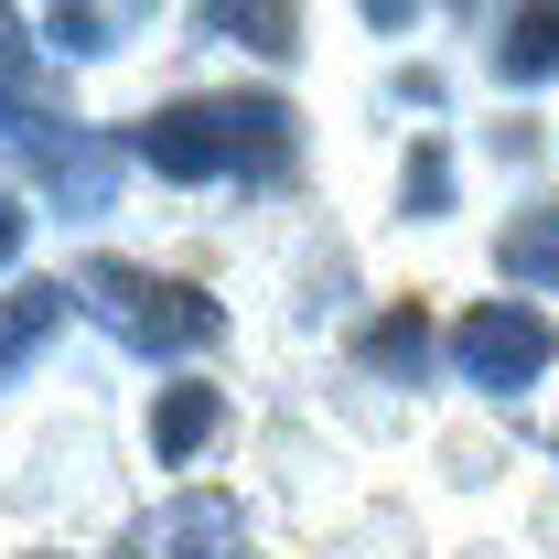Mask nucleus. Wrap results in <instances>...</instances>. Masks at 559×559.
<instances>
[{
    "label": "nucleus",
    "instance_id": "f257e3e1",
    "mask_svg": "<svg viewBox=\"0 0 559 559\" xmlns=\"http://www.w3.org/2000/svg\"><path fill=\"white\" fill-rule=\"evenodd\" d=\"M130 151L173 183H280L290 151H301V119L270 86H226V97H173L130 130Z\"/></svg>",
    "mask_w": 559,
    "mask_h": 559
},
{
    "label": "nucleus",
    "instance_id": "f03ea898",
    "mask_svg": "<svg viewBox=\"0 0 559 559\" xmlns=\"http://www.w3.org/2000/svg\"><path fill=\"white\" fill-rule=\"evenodd\" d=\"M97 312H108V334L140 355H183V345H215V290H194V280H151L130 270V259H86V280H75Z\"/></svg>",
    "mask_w": 559,
    "mask_h": 559
},
{
    "label": "nucleus",
    "instance_id": "7ed1b4c3",
    "mask_svg": "<svg viewBox=\"0 0 559 559\" xmlns=\"http://www.w3.org/2000/svg\"><path fill=\"white\" fill-rule=\"evenodd\" d=\"M452 366L495 388V399H516V388H538L549 377V312H527V301H474L463 323H452Z\"/></svg>",
    "mask_w": 559,
    "mask_h": 559
},
{
    "label": "nucleus",
    "instance_id": "20e7f679",
    "mask_svg": "<svg viewBox=\"0 0 559 559\" xmlns=\"http://www.w3.org/2000/svg\"><path fill=\"white\" fill-rule=\"evenodd\" d=\"M119 559H248L237 495H162L119 527Z\"/></svg>",
    "mask_w": 559,
    "mask_h": 559
},
{
    "label": "nucleus",
    "instance_id": "39448f33",
    "mask_svg": "<svg viewBox=\"0 0 559 559\" xmlns=\"http://www.w3.org/2000/svg\"><path fill=\"white\" fill-rule=\"evenodd\" d=\"M11 162H33L44 194H55L66 215H97L108 194H119V140H86V130H66V119H33V130L11 140Z\"/></svg>",
    "mask_w": 559,
    "mask_h": 559
},
{
    "label": "nucleus",
    "instance_id": "423d86ee",
    "mask_svg": "<svg viewBox=\"0 0 559 559\" xmlns=\"http://www.w3.org/2000/svg\"><path fill=\"white\" fill-rule=\"evenodd\" d=\"M66 280H22V290H11V301H0V388H11V377H22V366H33V355L55 345V334H66Z\"/></svg>",
    "mask_w": 559,
    "mask_h": 559
},
{
    "label": "nucleus",
    "instance_id": "0eeeda50",
    "mask_svg": "<svg viewBox=\"0 0 559 559\" xmlns=\"http://www.w3.org/2000/svg\"><path fill=\"white\" fill-rule=\"evenodd\" d=\"M485 66L506 86H549L559 75V11H495L485 22Z\"/></svg>",
    "mask_w": 559,
    "mask_h": 559
},
{
    "label": "nucleus",
    "instance_id": "6e6552de",
    "mask_svg": "<svg viewBox=\"0 0 559 559\" xmlns=\"http://www.w3.org/2000/svg\"><path fill=\"white\" fill-rule=\"evenodd\" d=\"M215 430H226V399H215L205 377H173V388L151 399V452H162V463H194Z\"/></svg>",
    "mask_w": 559,
    "mask_h": 559
},
{
    "label": "nucleus",
    "instance_id": "1a4fd4ad",
    "mask_svg": "<svg viewBox=\"0 0 559 559\" xmlns=\"http://www.w3.org/2000/svg\"><path fill=\"white\" fill-rule=\"evenodd\" d=\"M495 270L506 280H559V205H527L506 237H495Z\"/></svg>",
    "mask_w": 559,
    "mask_h": 559
},
{
    "label": "nucleus",
    "instance_id": "9d476101",
    "mask_svg": "<svg viewBox=\"0 0 559 559\" xmlns=\"http://www.w3.org/2000/svg\"><path fill=\"white\" fill-rule=\"evenodd\" d=\"M33 130V33L0 11V140Z\"/></svg>",
    "mask_w": 559,
    "mask_h": 559
},
{
    "label": "nucleus",
    "instance_id": "9b49d317",
    "mask_svg": "<svg viewBox=\"0 0 559 559\" xmlns=\"http://www.w3.org/2000/svg\"><path fill=\"white\" fill-rule=\"evenodd\" d=\"M119 33H130V11H55L44 22V44H66V55H108Z\"/></svg>",
    "mask_w": 559,
    "mask_h": 559
},
{
    "label": "nucleus",
    "instance_id": "f8f14e48",
    "mask_svg": "<svg viewBox=\"0 0 559 559\" xmlns=\"http://www.w3.org/2000/svg\"><path fill=\"white\" fill-rule=\"evenodd\" d=\"M205 33H226V44H259V55H290V22H280V11H205Z\"/></svg>",
    "mask_w": 559,
    "mask_h": 559
},
{
    "label": "nucleus",
    "instance_id": "ddd939ff",
    "mask_svg": "<svg viewBox=\"0 0 559 559\" xmlns=\"http://www.w3.org/2000/svg\"><path fill=\"white\" fill-rule=\"evenodd\" d=\"M419 312H388V334H366V355H388V366H399V377H409L419 366V334H409Z\"/></svg>",
    "mask_w": 559,
    "mask_h": 559
},
{
    "label": "nucleus",
    "instance_id": "4468645a",
    "mask_svg": "<svg viewBox=\"0 0 559 559\" xmlns=\"http://www.w3.org/2000/svg\"><path fill=\"white\" fill-rule=\"evenodd\" d=\"M11 248H22V205L0 194V259H11Z\"/></svg>",
    "mask_w": 559,
    "mask_h": 559
},
{
    "label": "nucleus",
    "instance_id": "2eb2a0df",
    "mask_svg": "<svg viewBox=\"0 0 559 559\" xmlns=\"http://www.w3.org/2000/svg\"><path fill=\"white\" fill-rule=\"evenodd\" d=\"M44 559H55V549H44Z\"/></svg>",
    "mask_w": 559,
    "mask_h": 559
}]
</instances>
